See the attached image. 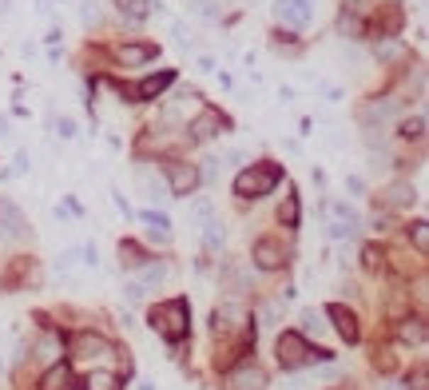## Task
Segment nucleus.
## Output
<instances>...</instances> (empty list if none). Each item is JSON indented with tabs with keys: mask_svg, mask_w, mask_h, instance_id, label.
Here are the masks:
<instances>
[{
	"mask_svg": "<svg viewBox=\"0 0 429 390\" xmlns=\"http://www.w3.org/2000/svg\"><path fill=\"white\" fill-rule=\"evenodd\" d=\"M151 327L160 330L167 342H179L187 335V303L183 299H171V303H160L151 310Z\"/></svg>",
	"mask_w": 429,
	"mask_h": 390,
	"instance_id": "f257e3e1",
	"label": "nucleus"
},
{
	"mask_svg": "<svg viewBox=\"0 0 429 390\" xmlns=\"http://www.w3.org/2000/svg\"><path fill=\"white\" fill-rule=\"evenodd\" d=\"M282 180V171L274 163H262V168H247L239 171V180H235V191H239L243 200H259L267 191H274V183Z\"/></svg>",
	"mask_w": 429,
	"mask_h": 390,
	"instance_id": "f03ea898",
	"label": "nucleus"
},
{
	"mask_svg": "<svg viewBox=\"0 0 429 390\" xmlns=\"http://www.w3.org/2000/svg\"><path fill=\"white\" fill-rule=\"evenodd\" d=\"M274 350H279V367H286V370H299L306 359H330V350H310L302 335H279V347Z\"/></svg>",
	"mask_w": 429,
	"mask_h": 390,
	"instance_id": "7ed1b4c3",
	"label": "nucleus"
},
{
	"mask_svg": "<svg viewBox=\"0 0 429 390\" xmlns=\"http://www.w3.org/2000/svg\"><path fill=\"white\" fill-rule=\"evenodd\" d=\"M326 215H330V239H350L358 231V211L346 207V203H330Z\"/></svg>",
	"mask_w": 429,
	"mask_h": 390,
	"instance_id": "20e7f679",
	"label": "nucleus"
},
{
	"mask_svg": "<svg viewBox=\"0 0 429 390\" xmlns=\"http://www.w3.org/2000/svg\"><path fill=\"white\" fill-rule=\"evenodd\" d=\"M274 16H279V24H286V28H306L314 9H310V0H279V4H274Z\"/></svg>",
	"mask_w": 429,
	"mask_h": 390,
	"instance_id": "39448f33",
	"label": "nucleus"
},
{
	"mask_svg": "<svg viewBox=\"0 0 429 390\" xmlns=\"http://www.w3.org/2000/svg\"><path fill=\"white\" fill-rule=\"evenodd\" d=\"M167 180H171V195H191L195 183H199V171L191 168V163H167Z\"/></svg>",
	"mask_w": 429,
	"mask_h": 390,
	"instance_id": "423d86ee",
	"label": "nucleus"
},
{
	"mask_svg": "<svg viewBox=\"0 0 429 390\" xmlns=\"http://www.w3.org/2000/svg\"><path fill=\"white\" fill-rule=\"evenodd\" d=\"M76 354H80L84 362H104V359H111L116 350H111L100 335H80V339H76Z\"/></svg>",
	"mask_w": 429,
	"mask_h": 390,
	"instance_id": "0eeeda50",
	"label": "nucleus"
},
{
	"mask_svg": "<svg viewBox=\"0 0 429 390\" xmlns=\"http://www.w3.org/2000/svg\"><path fill=\"white\" fill-rule=\"evenodd\" d=\"M227 386H230V390H267V374H262L259 367L243 362V367L227 379Z\"/></svg>",
	"mask_w": 429,
	"mask_h": 390,
	"instance_id": "6e6552de",
	"label": "nucleus"
},
{
	"mask_svg": "<svg viewBox=\"0 0 429 390\" xmlns=\"http://www.w3.org/2000/svg\"><path fill=\"white\" fill-rule=\"evenodd\" d=\"M120 64L123 68H140V64H147V60H155V48L151 44H120Z\"/></svg>",
	"mask_w": 429,
	"mask_h": 390,
	"instance_id": "1a4fd4ad",
	"label": "nucleus"
},
{
	"mask_svg": "<svg viewBox=\"0 0 429 390\" xmlns=\"http://www.w3.org/2000/svg\"><path fill=\"white\" fill-rule=\"evenodd\" d=\"M255 263H259L262 271L282 267V247L274 239H259V243H255Z\"/></svg>",
	"mask_w": 429,
	"mask_h": 390,
	"instance_id": "9d476101",
	"label": "nucleus"
},
{
	"mask_svg": "<svg viewBox=\"0 0 429 390\" xmlns=\"http://www.w3.org/2000/svg\"><path fill=\"white\" fill-rule=\"evenodd\" d=\"M330 319H334V327H338V335H342L346 342H358V319H354V310L330 307Z\"/></svg>",
	"mask_w": 429,
	"mask_h": 390,
	"instance_id": "9b49d317",
	"label": "nucleus"
},
{
	"mask_svg": "<svg viewBox=\"0 0 429 390\" xmlns=\"http://www.w3.org/2000/svg\"><path fill=\"white\" fill-rule=\"evenodd\" d=\"M140 191H143V200L147 203H163L171 195L167 183H163L160 175H151V171H140Z\"/></svg>",
	"mask_w": 429,
	"mask_h": 390,
	"instance_id": "f8f14e48",
	"label": "nucleus"
},
{
	"mask_svg": "<svg viewBox=\"0 0 429 390\" xmlns=\"http://www.w3.org/2000/svg\"><path fill=\"white\" fill-rule=\"evenodd\" d=\"M0 215H4V235L9 239H16V235H24V215L16 211V203L0 200Z\"/></svg>",
	"mask_w": 429,
	"mask_h": 390,
	"instance_id": "ddd939ff",
	"label": "nucleus"
},
{
	"mask_svg": "<svg viewBox=\"0 0 429 390\" xmlns=\"http://www.w3.org/2000/svg\"><path fill=\"white\" fill-rule=\"evenodd\" d=\"M191 131H195V140H211V136H219V131H223V116H215V112H203L199 120L191 124Z\"/></svg>",
	"mask_w": 429,
	"mask_h": 390,
	"instance_id": "4468645a",
	"label": "nucleus"
},
{
	"mask_svg": "<svg viewBox=\"0 0 429 390\" xmlns=\"http://www.w3.org/2000/svg\"><path fill=\"white\" fill-rule=\"evenodd\" d=\"M40 390H72V370L64 367V362H56V367H48V374H44Z\"/></svg>",
	"mask_w": 429,
	"mask_h": 390,
	"instance_id": "2eb2a0df",
	"label": "nucleus"
},
{
	"mask_svg": "<svg viewBox=\"0 0 429 390\" xmlns=\"http://www.w3.org/2000/svg\"><path fill=\"white\" fill-rule=\"evenodd\" d=\"M171 84V72H160V76H147V80L135 84V100H151V96H160L163 88Z\"/></svg>",
	"mask_w": 429,
	"mask_h": 390,
	"instance_id": "dca6fc26",
	"label": "nucleus"
},
{
	"mask_svg": "<svg viewBox=\"0 0 429 390\" xmlns=\"http://www.w3.org/2000/svg\"><path fill=\"white\" fill-rule=\"evenodd\" d=\"M398 112H401V104H398V100H381V104H369V108L362 112V120H366V124L378 120V124H381V120H394Z\"/></svg>",
	"mask_w": 429,
	"mask_h": 390,
	"instance_id": "f3484780",
	"label": "nucleus"
},
{
	"mask_svg": "<svg viewBox=\"0 0 429 390\" xmlns=\"http://www.w3.org/2000/svg\"><path fill=\"white\" fill-rule=\"evenodd\" d=\"M163 279H167V267H163V263H143V267H140V279H135V283L147 291V287H160Z\"/></svg>",
	"mask_w": 429,
	"mask_h": 390,
	"instance_id": "a211bd4d",
	"label": "nucleus"
},
{
	"mask_svg": "<svg viewBox=\"0 0 429 390\" xmlns=\"http://www.w3.org/2000/svg\"><path fill=\"white\" fill-rule=\"evenodd\" d=\"M143 223H147V235L155 243H167L171 239V223H167V215H143Z\"/></svg>",
	"mask_w": 429,
	"mask_h": 390,
	"instance_id": "6ab92c4d",
	"label": "nucleus"
},
{
	"mask_svg": "<svg viewBox=\"0 0 429 390\" xmlns=\"http://www.w3.org/2000/svg\"><path fill=\"white\" fill-rule=\"evenodd\" d=\"M223 239H227V231H223L219 220H207V223H203V243H207L211 251H219Z\"/></svg>",
	"mask_w": 429,
	"mask_h": 390,
	"instance_id": "aec40b11",
	"label": "nucleus"
},
{
	"mask_svg": "<svg viewBox=\"0 0 429 390\" xmlns=\"http://www.w3.org/2000/svg\"><path fill=\"white\" fill-rule=\"evenodd\" d=\"M84 386H88V390H120V379H116V374H108V370H91Z\"/></svg>",
	"mask_w": 429,
	"mask_h": 390,
	"instance_id": "412c9836",
	"label": "nucleus"
},
{
	"mask_svg": "<svg viewBox=\"0 0 429 390\" xmlns=\"http://www.w3.org/2000/svg\"><path fill=\"white\" fill-rule=\"evenodd\" d=\"M386 200H389V207H406V203H413V188L409 183H394L386 191Z\"/></svg>",
	"mask_w": 429,
	"mask_h": 390,
	"instance_id": "4be33fe9",
	"label": "nucleus"
},
{
	"mask_svg": "<svg viewBox=\"0 0 429 390\" xmlns=\"http://www.w3.org/2000/svg\"><path fill=\"white\" fill-rule=\"evenodd\" d=\"M401 339H406V342H418V347H425V327H421L418 319H406V323H401Z\"/></svg>",
	"mask_w": 429,
	"mask_h": 390,
	"instance_id": "5701e85b",
	"label": "nucleus"
},
{
	"mask_svg": "<svg viewBox=\"0 0 429 390\" xmlns=\"http://www.w3.org/2000/svg\"><path fill=\"white\" fill-rule=\"evenodd\" d=\"M116 4H120V12L128 21H143L147 16V0H116Z\"/></svg>",
	"mask_w": 429,
	"mask_h": 390,
	"instance_id": "b1692460",
	"label": "nucleus"
},
{
	"mask_svg": "<svg viewBox=\"0 0 429 390\" xmlns=\"http://www.w3.org/2000/svg\"><path fill=\"white\" fill-rule=\"evenodd\" d=\"M120 263L123 267H143V251L135 243H120Z\"/></svg>",
	"mask_w": 429,
	"mask_h": 390,
	"instance_id": "393cba45",
	"label": "nucleus"
},
{
	"mask_svg": "<svg viewBox=\"0 0 429 390\" xmlns=\"http://www.w3.org/2000/svg\"><path fill=\"white\" fill-rule=\"evenodd\" d=\"M279 220L286 223V227H294V223H299V195H286V200H282Z\"/></svg>",
	"mask_w": 429,
	"mask_h": 390,
	"instance_id": "a878e982",
	"label": "nucleus"
},
{
	"mask_svg": "<svg viewBox=\"0 0 429 390\" xmlns=\"http://www.w3.org/2000/svg\"><path fill=\"white\" fill-rule=\"evenodd\" d=\"M302 330H310V335H322L326 330V323H322V310H302Z\"/></svg>",
	"mask_w": 429,
	"mask_h": 390,
	"instance_id": "bb28decb",
	"label": "nucleus"
},
{
	"mask_svg": "<svg viewBox=\"0 0 429 390\" xmlns=\"http://www.w3.org/2000/svg\"><path fill=\"white\" fill-rule=\"evenodd\" d=\"M421 131H425V120H421V116L401 124V136H406V140H421Z\"/></svg>",
	"mask_w": 429,
	"mask_h": 390,
	"instance_id": "cd10ccee",
	"label": "nucleus"
},
{
	"mask_svg": "<svg viewBox=\"0 0 429 390\" xmlns=\"http://www.w3.org/2000/svg\"><path fill=\"white\" fill-rule=\"evenodd\" d=\"M374 52H378L381 60H394V56H401V40H381Z\"/></svg>",
	"mask_w": 429,
	"mask_h": 390,
	"instance_id": "c85d7f7f",
	"label": "nucleus"
},
{
	"mask_svg": "<svg viewBox=\"0 0 429 390\" xmlns=\"http://www.w3.org/2000/svg\"><path fill=\"white\" fill-rule=\"evenodd\" d=\"M40 359H48V362H56V359H60V342L52 339V335L40 342Z\"/></svg>",
	"mask_w": 429,
	"mask_h": 390,
	"instance_id": "c756f323",
	"label": "nucleus"
},
{
	"mask_svg": "<svg viewBox=\"0 0 429 390\" xmlns=\"http://www.w3.org/2000/svg\"><path fill=\"white\" fill-rule=\"evenodd\" d=\"M413 247L418 251L429 247V223H413Z\"/></svg>",
	"mask_w": 429,
	"mask_h": 390,
	"instance_id": "7c9ffc66",
	"label": "nucleus"
},
{
	"mask_svg": "<svg viewBox=\"0 0 429 390\" xmlns=\"http://www.w3.org/2000/svg\"><path fill=\"white\" fill-rule=\"evenodd\" d=\"M80 21L84 24H96V21H100V9H96L91 0H84V4H80Z\"/></svg>",
	"mask_w": 429,
	"mask_h": 390,
	"instance_id": "2f4dec72",
	"label": "nucleus"
},
{
	"mask_svg": "<svg viewBox=\"0 0 429 390\" xmlns=\"http://www.w3.org/2000/svg\"><path fill=\"white\" fill-rule=\"evenodd\" d=\"M191 215H195L199 223H207L211 220V203L207 200H195V203H191Z\"/></svg>",
	"mask_w": 429,
	"mask_h": 390,
	"instance_id": "473e14b6",
	"label": "nucleus"
},
{
	"mask_svg": "<svg viewBox=\"0 0 429 390\" xmlns=\"http://www.w3.org/2000/svg\"><path fill=\"white\" fill-rule=\"evenodd\" d=\"M346 9H350V16H366L374 9V0H346Z\"/></svg>",
	"mask_w": 429,
	"mask_h": 390,
	"instance_id": "72a5a7b5",
	"label": "nucleus"
},
{
	"mask_svg": "<svg viewBox=\"0 0 429 390\" xmlns=\"http://www.w3.org/2000/svg\"><path fill=\"white\" fill-rule=\"evenodd\" d=\"M56 131H60V140H72V136H76V124H72L68 116H60V120H56Z\"/></svg>",
	"mask_w": 429,
	"mask_h": 390,
	"instance_id": "f704fd0d",
	"label": "nucleus"
},
{
	"mask_svg": "<svg viewBox=\"0 0 429 390\" xmlns=\"http://www.w3.org/2000/svg\"><path fill=\"white\" fill-rule=\"evenodd\" d=\"M123 295H128V303H140L143 299V287H140V283H123Z\"/></svg>",
	"mask_w": 429,
	"mask_h": 390,
	"instance_id": "c9c22d12",
	"label": "nucleus"
},
{
	"mask_svg": "<svg viewBox=\"0 0 429 390\" xmlns=\"http://www.w3.org/2000/svg\"><path fill=\"white\" fill-rule=\"evenodd\" d=\"M72 263H76V251H60V255H56V267L60 271H68Z\"/></svg>",
	"mask_w": 429,
	"mask_h": 390,
	"instance_id": "e433bc0d",
	"label": "nucleus"
},
{
	"mask_svg": "<svg viewBox=\"0 0 429 390\" xmlns=\"http://www.w3.org/2000/svg\"><path fill=\"white\" fill-rule=\"evenodd\" d=\"M262 319H267V327H274V319H279V303H270V307H262Z\"/></svg>",
	"mask_w": 429,
	"mask_h": 390,
	"instance_id": "4c0bfd02",
	"label": "nucleus"
},
{
	"mask_svg": "<svg viewBox=\"0 0 429 390\" xmlns=\"http://www.w3.org/2000/svg\"><path fill=\"white\" fill-rule=\"evenodd\" d=\"M362 259H366V267H378V259H381V255H378L374 247H366V251H362Z\"/></svg>",
	"mask_w": 429,
	"mask_h": 390,
	"instance_id": "58836bf2",
	"label": "nucleus"
},
{
	"mask_svg": "<svg viewBox=\"0 0 429 390\" xmlns=\"http://www.w3.org/2000/svg\"><path fill=\"white\" fill-rule=\"evenodd\" d=\"M171 32H175V40H191V32H187V24H171Z\"/></svg>",
	"mask_w": 429,
	"mask_h": 390,
	"instance_id": "ea45409f",
	"label": "nucleus"
},
{
	"mask_svg": "<svg viewBox=\"0 0 429 390\" xmlns=\"http://www.w3.org/2000/svg\"><path fill=\"white\" fill-rule=\"evenodd\" d=\"M32 168V160H28V151H21V156H16V171H28Z\"/></svg>",
	"mask_w": 429,
	"mask_h": 390,
	"instance_id": "a19ab883",
	"label": "nucleus"
},
{
	"mask_svg": "<svg viewBox=\"0 0 429 390\" xmlns=\"http://www.w3.org/2000/svg\"><path fill=\"white\" fill-rule=\"evenodd\" d=\"M346 188L354 191V195H362V180H358V175H350V180H346Z\"/></svg>",
	"mask_w": 429,
	"mask_h": 390,
	"instance_id": "79ce46f5",
	"label": "nucleus"
}]
</instances>
